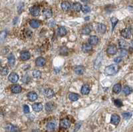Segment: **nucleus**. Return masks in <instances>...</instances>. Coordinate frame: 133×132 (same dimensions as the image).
<instances>
[{"label": "nucleus", "mask_w": 133, "mask_h": 132, "mask_svg": "<svg viewBox=\"0 0 133 132\" xmlns=\"http://www.w3.org/2000/svg\"><path fill=\"white\" fill-rule=\"evenodd\" d=\"M91 32V29L89 26H85L82 29V33L84 35H89Z\"/></svg>", "instance_id": "nucleus-34"}, {"label": "nucleus", "mask_w": 133, "mask_h": 132, "mask_svg": "<svg viewBox=\"0 0 133 132\" xmlns=\"http://www.w3.org/2000/svg\"><path fill=\"white\" fill-rule=\"evenodd\" d=\"M8 72H9V70H8L7 67H3L2 69V71H1V74H2V76H6L8 74Z\"/></svg>", "instance_id": "nucleus-38"}, {"label": "nucleus", "mask_w": 133, "mask_h": 132, "mask_svg": "<svg viewBox=\"0 0 133 132\" xmlns=\"http://www.w3.org/2000/svg\"><path fill=\"white\" fill-rule=\"evenodd\" d=\"M119 66L117 64H111L107 67L104 69V73L108 76H113L118 72Z\"/></svg>", "instance_id": "nucleus-1"}, {"label": "nucleus", "mask_w": 133, "mask_h": 132, "mask_svg": "<svg viewBox=\"0 0 133 132\" xmlns=\"http://www.w3.org/2000/svg\"><path fill=\"white\" fill-rule=\"evenodd\" d=\"M80 126H81L80 123H78V124H77V125H76V127H75V131H74V132L77 131L78 130V129H79Z\"/></svg>", "instance_id": "nucleus-44"}, {"label": "nucleus", "mask_w": 133, "mask_h": 132, "mask_svg": "<svg viewBox=\"0 0 133 132\" xmlns=\"http://www.w3.org/2000/svg\"><path fill=\"white\" fill-rule=\"evenodd\" d=\"M85 69L83 66H77L74 69L75 73L77 74H78V75H81V74H83L85 73Z\"/></svg>", "instance_id": "nucleus-16"}, {"label": "nucleus", "mask_w": 133, "mask_h": 132, "mask_svg": "<svg viewBox=\"0 0 133 132\" xmlns=\"http://www.w3.org/2000/svg\"><path fill=\"white\" fill-rule=\"evenodd\" d=\"M111 21L112 23V30L113 31L114 29H115V26H116V25H117L118 21H119V20H118L117 18H116L115 17H112V18L111 19Z\"/></svg>", "instance_id": "nucleus-33"}, {"label": "nucleus", "mask_w": 133, "mask_h": 132, "mask_svg": "<svg viewBox=\"0 0 133 132\" xmlns=\"http://www.w3.org/2000/svg\"><path fill=\"white\" fill-rule=\"evenodd\" d=\"M81 2H87L88 0H81Z\"/></svg>", "instance_id": "nucleus-46"}, {"label": "nucleus", "mask_w": 133, "mask_h": 132, "mask_svg": "<svg viewBox=\"0 0 133 132\" xmlns=\"http://www.w3.org/2000/svg\"><path fill=\"white\" fill-rule=\"evenodd\" d=\"M6 129L7 132H21V129L18 127L12 124H7L6 126Z\"/></svg>", "instance_id": "nucleus-4"}, {"label": "nucleus", "mask_w": 133, "mask_h": 132, "mask_svg": "<svg viewBox=\"0 0 133 132\" xmlns=\"http://www.w3.org/2000/svg\"><path fill=\"white\" fill-rule=\"evenodd\" d=\"M28 98L30 101L34 102L37 99L38 96H37V94L35 92H29L28 94Z\"/></svg>", "instance_id": "nucleus-20"}, {"label": "nucleus", "mask_w": 133, "mask_h": 132, "mask_svg": "<svg viewBox=\"0 0 133 132\" xmlns=\"http://www.w3.org/2000/svg\"><path fill=\"white\" fill-rule=\"evenodd\" d=\"M69 98L71 101L75 102L79 99V95L76 93H69Z\"/></svg>", "instance_id": "nucleus-27"}, {"label": "nucleus", "mask_w": 133, "mask_h": 132, "mask_svg": "<svg viewBox=\"0 0 133 132\" xmlns=\"http://www.w3.org/2000/svg\"><path fill=\"white\" fill-rule=\"evenodd\" d=\"M82 5L81 4H79V3H75V4H73V5H72V6H71V9H72V10H73V11H77V12H78V11H80L81 10H82Z\"/></svg>", "instance_id": "nucleus-17"}, {"label": "nucleus", "mask_w": 133, "mask_h": 132, "mask_svg": "<svg viewBox=\"0 0 133 132\" xmlns=\"http://www.w3.org/2000/svg\"><path fill=\"white\" fill-rule=\"evenodd\" d=\"M60 53L63 55H66L68 53V49L67 47H61L60 49Z\"/></svg>", "instance_id": "nucleus-39"}, {"label": "nucleus", "mask_w": 133, "mask_h": 132, "mask_svg": "<svg viewBox=\"0 0 133 132\" xmlns=\"http://www.w3.org/2000/svg\"><path fill=\"white\" fill-rule=\"evenodd\" d=\"M113 90L115 94L120 93V92L121 91V85H120V84H115V86H113Z\"/></svg>", "instance_id": "nucleus-31"}, {"label": "nucleus", "mask_w": 133, "mask_h": 132, "mask_svg": "<svg viewBox=\"0 0 133 132\" xmlns=\"http://www.w3.org/2000/svg\"><path fill=\"white\" fill-rule=\"evenodd\" d=\"M127 54H128V52H127V51H126V49H120V54L121 55V56H122V57L126 56H127Z\"/></svg>", "instance_id": "nucleus-40"}, {"label": "nucleus", "mask_w": 133, "mask_h": 132, "mask_svg": "<svg viewBox=\"0 0 133 132\" xmlns=\"http://www.w3.org/2000/svg\"><path fill=\"white\" fill-rule=\"evenodd\" d=\"M33 76L35 78H39L41 76V73L38 70H35L33 72Z\"/></svg>", "instance_id": "nucleus-35"}, {"label": "nucleus", "mask_w": 133, "mask_h": 132, "mask_svg": "<svg viewBox=\"0 0 133 132\" xmlns=\"http://www.w3.org/2000/svg\"><path fill=\"white\" fill-rule=\"evenodd\" d=\"M98 38L97 36H91L89 39V43L91 45H95L98 43Z\"/></svg>", "instance_id": "nucleus-22"}, {"label": "nucleus", "mask_w": 133, "mask_h": 132, "mask_svg": "<svg viewBox=\"0 0 133 132\" xmlns=\"http://www.w3.org/2000/svg\"><path fill=\"white\" fill-rule=\"evenodd\" d=\"M81 93L83 95H87L90 92V87L88 84H84L81 88Z\"/></svg>", "instance_id": "nucleus-26"}, {"label": "nucleus", "mask_w": 133, "mask_h": 132, "mask_svg": "<svg viewBox=\"0 0 133 132\" xmlns=\"http://www.w3.org/2000/svg\"><path fill=\"white\" fill-rule=\"evenodd\" d=\"M61 8L63 11H69L70 9L71 8V5L69 2H67V1H65V2H63L61 3Z\"/></svg>", "instance_id": "nucleus-13"}, {"label": "nucleus", "mask_w": 133, "mask_h": 132, "mask_svg": "<svg viewBox=\"0 0 133 132\" xmlns=\"http://www.w3.org/2000/svg\"><path fill=\"white\" fill-rule=\"evenodd\" d=\"M71 126V121L67 118H64L60 121L61 129H68Z\"/></svg>", "instance_id": "nucleus-2"}, {"label": "nucleus", "mask_w": 133, "mask_h": 132, "mask_svg": "<svg viewBox=\"0 0 133 132\" xmlns=\"http://www.w3.org/2000/svg\"><path fill=\"white\" fill-rule=\"evenodd\" d=\"M46 63L45 59L43 57H38L35 60V64L37 66H38L39 67H43Z\"/></svg>", "instance_id": "nucleus-14"}, {"label": "nucleus", "mask_w": 133, "mask_h": 132, "mask_svg": "<svg viewBox=\"0 0 133 132\" xmlns=\"http://www.w3.org/2000/svg\"><path fill=\"white\" fill-rule=\"evenodd\" d=\"M21 87L18 84H13L11 87V91L14 94H18L21 92Z\"/></svg>", "instance_id": "nucleus-12"}, {"label": "nucleus", "mask_w": 133, "mask_h": 132, "mask_svg": "<svg viewBox=\"0 0 133 132\" xmlns=\"http://www.w3.org/2000/svg\"><path fill=\"white\" fill-rule=\"evenodd\" d=\"M107 53L110 55H114L117 53V47L114 45H109L107 49Z\"/></svg>", "instance_id": "nucleus-7"}, {"label": "nucleus", "mask_w": 133, "mask_h": 132, "mask_svg": "<svg viewBox=\"0 0 133 132\" xmlns=\"http://www.w3.org/2000/svg\"><path fill=\"white\" fill-rule=\"evenodd\" d=\"M102 53H99L98 56H97V58L95 59V62H94V68L95 69H98L99 68L100 65V63H101V61H102Z\"/></svg>", "instance_id": "nucleus-6"}, {"label": "nucleus", "mask_w": 133, "mask_h": 132, "mask_svg": "<svg viewBox=\"0 0 133 132\" xmlns=\"http://www.w3.org/2000/svg\"><path fill=\"white\" fill-rule=\"evenodd\" d=\"M33 132H39V131L37 129H35V130H33Z\"/></svg>", "instance_id": "nucleus-47"}, {"label": "nucleus", "mask_w": 133, "mask_h": 132, "mask_svg": "<svg viewBox=\"0 0 133 132\" xmlns=\"http://www.w3.org/2000/svg\"><path fill=\"white\" fill-rule=\"evenodd\" d=\"M82 11L83 13H89L90 11H91V8H90L88 6H85L83 7L82 8Z\"/></svg>", "instance_id": "nucleus-41"}, {"label": "nucleus", "mask_w": 133, "mask_h": 132, "mask_svg": "<svg viewBox=\"0 0 133 132\" xmlns=\"http://www.w3.org/2000/svg\"><path fill=\"white\" fill-rule=\"evenodd\" d=\"M47 129L49 131H53L55 130V127H56V124L54 121H49V123L47 124Z\"/></svg>", "instance_id": "nucleus-25"}, {"label": "nucleus", "mask_w": 133, "mask_h": 132, "mask_svg": "<svg viewBox=\"0 0 133 132\" xmlns=\"http://www.w3.org/2000/svg\"><path fill=\"white\" fill-rule=\"evenodd\" d=\"M30 13L33 16H38L40 13V9L38 6H33L30 9Z\"/></svg>", "instance_id": "nucleus-9"}, {"label": "nucleus", "mask_w": 133, "mask_h": 132, "mask_svg": "<svg viewBox=\"0 0 133 132\" xmlns=\"http://www.w3.org/2000/svg\"><path fill=\"white\" fill-rule=\"evenodd\" d=\"M92 49H93L92 45L89 43L83 44L82 46V51L84 53H89V52H90L92 50Z\"/></svg>", "instance_id": "nucleus-19"}, {"label": "nucleus", "mask_w": 133, "mask_h": 132, "mask_svg": "<svg viewBox=\"0 0 133 132\" xmlns=\"http://www.w3.org/2000/svg\"><path fill=\"white\" fill-rule=\"evenodd\" d=\"M43 14L44 17H46V18H50L52 17V15H53V12H52V10L51 9H49V8H47V9H45L43 11Z\"/></svg>", "instance_id": "nucleus-24"}, {"label": "nucleus", "mask_w": 133, "mask_h": 132, "mask_svg": "<svg viewBox=\"0 0 133 132\" xmlns=\"http://www.w3.org/2000/svg\"><path fill=\"white\" fill-rule=\"evenodd\" d=\"M97 31L98 33H101V34H104L107 31V27L105 25L102 23H98L97 25Z\"/></svg>", "instance_id": "nucleus-15"}, {"label": "nucleus", "mask_w": 133, "mask_h": 132, "mask_svg": "<svg viewBox=\"0 0 133 132\" xmlns=\"http://www.w3.org/2000/svg\"><path fill=\"white\" fill-rule=\"evenodd\" d=\"M20 57L23 60H28L31 57V54H30L29 51H23L21 52Z\"/></svg>", "instance_id": "nucleus-11"}, {"label": "nucleus", "mask_w": 133, "mask_h": 132, "mask_svg": "<svg viewBox=\"0 0 133 132\" xmlns=\"http://www.w3.org/2000/svg\"><path fill=\"white\" fill-rule=\"evenodd\" d=\"M57 32H58V35L59 36L63 37L67 34V29H65V27H59L58 30H57Z\"/></svg>", "instance_id": "nucleus-28"}, {"label": "nucleus", "mask_w": 133, "mask_h": 132, "mask_svg": "<svg viewBox=\"0 0 133 132\" xmlns=\"http://www.w3.org/2000/svg\"><path fill=\"white\" fill-rule=\"evenodd\" d=\"M130 45H131V48H130V49H133V41L131 42V43H130Z\"/></svg>", "instance_id": "nucleus-45"}, {"label": "nucleus", "mask_w": 133, "mask_h": 132, "mask_svg": "<svg viewBox=\"0 0 133 132\" xmlns=\"http://www.w3.org/2000/svg\"><path fill=\"white\" fill-rule=\"evenodd\" d=\"M44 94H45V96H46V98H49V99L53 98L54 96H55V93H54L53 90L51 88L45 89V92H44Z\"/></svg>", "instance_id": "nucleus-10"}, {"label": "nucleus", "mask_w": 133, "mask_h": 132, "mask_svg": "<svg viewBox=\"0 0 133 132\" xmlns=\"http://www.w3.org/2000/svg\"><path fill=\"white\" fill-rule=\"evenodd\" d=\"M8 79L12 83H16L19 80V76L17 74L15 73H11V74L9 75Z\"/></svg>", "instance_id": "nucleus-8"}, {"label": "nucleus", "mask_w": 133, "mask_h": 132, "mask_svg": "<svg viewBox=\"0 0 133 132\" xmlns=\"http://www.w3.org/2000/svg\"><path fill=\"white\" fill-rule=\"evenodd\" d=\"M122 92H123V93H124L125 95H129V94H131V92H132V89L130 86H125L123 88Z\"/></svg>", "instance_id": "nucleus-30"}, {"label": "nucleus", "mask_w": 133, "mask_h": 132, "mask_svg": "<svg viewBox=\"0 0 133 132\" xmlns=\"http://www.w3.org/2000/svg\"><path fill=\"white\" fill-rule=\"evenodd\" d=\"M55 106L54 104V103H53V102H48V103H47L45 104V110L47 112H50L53 111L55 109Z\"/></svg>", "instance_id": "nucleus-23"}, {"label": "nucleus", "mask_w": 133, "mask_h": 132, "mask_svg": "<svg viewBox=\"0 0 133 132\" xmlns=\"http://www.w3.org/2000/svg\"><path fill=\"white\" fill-rule=\"evenodd\" d=\"M121 35L122 37L126 39H130L132 36V31L130 28H125L121 31Z\"/></svg>", "instance_id": "nucleus-3"}, {"label": "nucleus", "mask_w": 133, "mask_h": 132, "mask_svg": "<svg viewBox=\"0 0 133 132\" xmlns=\"http://www.w3.org/2000/svg\"><path fill=\"white\" fill-rule=\"evenodd\" d=\"M120 121V116L117 114H113L111 116V122L112 124L115 125H118Z\"/></svg>", "instance_id": "nucleus-5"}, {"label": "nucleus", "mask_w": 133, "mask_h": 132, "mask_svg": "<svg viewBox=\"0 0 133 132\" xmlns=\"http://www.w3.org/2000/svg\"><path fill=\"white\" fill-rule=\"evenodd\" d=\"M119 45L121 49H124L127 47V43H126L124 39H119Z\"/></svg>", "instance_id": "nucleus-32"}, {"label": "nucleus", "mask_w": 133, "mask_h": 132, "mask_svg": "<svg viewBox=\"0 0 133 132\" xmlns=\"http://www.w3.org/2000/svg\"><path fill=\"white\" fill-rule=\"evenodd\" d=\"M132 116V114L131 112H124L122 114V117L125 119H129L131 118Z\"/></svg>", "instance_id": "nucleus-36"}, {"label": "nucleus", "mask_w": 133, "mask_h": 132, "mask_svg": "<svg viewBox=\"0 0 133 132\" xmlns=\"http://www.w3.org/2000/svg\"><path fill=\"white\" fill-rule=\"evenodd\" d=\"M114 104H115V105L116 106L117 108H120V107H122V101L119 99L115 100H114Z\"/></svg>", "instance_id": "nucleus-37"}, {"label": "nucleus", "mask_w": 133, "mask_h": 132, "mask_svg": "<svg viewBox=\"0 0 133 132\" xmlns=\"http://www.w3.org/2000/svg\"><path fill=\"white\" fill-rule=\"evenodd\" d=\"M40 22L38 20L36 19H32L29 22V25H30V26H31L32 28H33V29L38 28V27L40 26Z\"/></svg>", "instance_id": "nucleus-18"}, {"label": "nucleus", "mask_w": 133, "mask_h": 132, "mask_svg": "<svg viewBox=\"0 0 133 132\" xmlns=\"http://www.w3.org/2000/svg\"><path fill=\"white\" fill-rule=\"evenodd\" d=\"M23 112L25 114H29V112H30V110H29V107L28 105H24L23 106Z\"/></svg>", "instance_id": "nucleus-42"}, {"label": "nucleus", "mask_w": 133, "mask_h": 132, "mask_svg": "<svg viewBox=\"0 0 133 132\" xmlns=\"http://www.w3.org/2000/svg\"><path fill=\"white\" fill-rule=\"evenodd\" d=\"M33 110L35 111V112H41V111L43 110V104L41 103H35L34 104L33 106Z\"/></svg>", "instance_id": "nucleus-21"}, {"label": "nucleus", "mask_w": 133, "mask_h": 132, "mask_svg": "<svg viewBox=\"0 0 133 132\" xmlns=\"http://www.w3.org/2000/svg\"><path fill=\"white\" fill-rule=\"evenodd\" d=\"M121 60H122V57L121 56H119V57H117V58H115V62H117V63H119Z\"/></svg>", "instance_id": "nucleus-43"}, {"label": "nucleus", "mask_w": 133, "mask_h": 132, "mask_svg": "<svg viewBox=\"0 0 133 132\" xmlns=\"http://www.w3.org/2000/svg\"><path fill=\"white\" fill-rule=\"evenodd\" d=\"M8 62L11 66H13L15 63V58L14 55L13 54H10L8 56Z\"/></svg>", "instance_id": "nucleus-29"}]
</instances>
